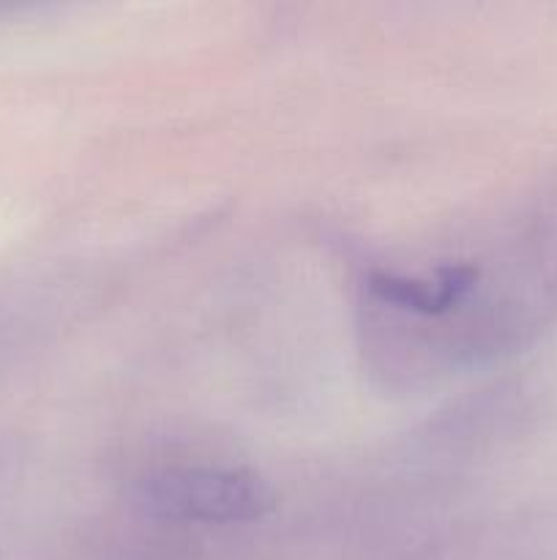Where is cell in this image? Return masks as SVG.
Listing matches in <instances>:
<instances>
[{
    "label": "cell",
    "mask_w": 557,
    "mask_h": 560,
    "mask_svg": "<svg viewBox=\"0 0 557 560\" xmlns=\"http://www.w3.org/2000/svg\"><path fill=\"white\" fill-rule=\"evenodd\" d=\"M142 503L158 517L229 525L260 520L273 506V495L251 470L197 465L151 476L142 485Z\"/></svg>",
    "instance_id": "6da1fadb"
}]
</instances>
